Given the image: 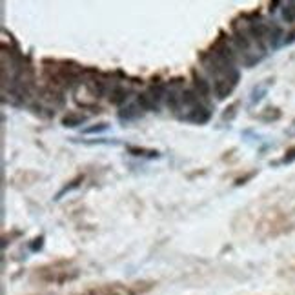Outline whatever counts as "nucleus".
<instances>
[{
    "mask_svg": "<svg viewBox=\"0 0 295 295\" xmlns=\"http://www.w3.org/2000/svg\"><path fill=\"white\" fill-rule=\"evenodd\" d=\"M81 274V270L75 266L71 261H55L51 264L41 266L35 270L33 279L44 284H66L69 281H75Z\"/></svg>",
    "mask_w": 295,
    "mask_h": 295,
    "instance_id": "f257e3e1",
    "label": "nucleus"
},
{
    "mask_svg": "<svg viewBox=\"0 0 295 295\" xmlns=\"http://www.w3.org/2000/svg\"><path fill=\"white\" fill-rule=\"evenodd\" d=\"M144 290L141 286H127V284H121V282H113V284L93 286V288H89L77 295H139Z\"/></svg>",
    "mask_w": 295,
    "mask_h": 295,
    "instance_id": "f03ea898",
    "label": "nucleus"
},
{
    "mask_svg": "<svg viewBox=\"0 0 295 295\" xmlns=\"http://www.w3.org/2000/svg\"><path fill=\"white\" fill-rule=\"evenodd\" d=\"M239 71L233 69L232 73L224 75L221 79H215V84H213V89H215V95H217V99H226L232 91L235 89V86L239 84Z\"/></svg>",
    "mask_w": 295,
    "mask_h": 295,
    "instance_id": "7ed1b4c3",
    "label": "nucleus"
},
{
    "mask_svg": "<svg viewBox=\"0 0 295 295\" xmlns=\"http://www.w3.org/2000/svg\"><path fill=\"white\" fill-rule=\"evenodd\" d=\"M181 119L186 122H193V124H206V122L211 119V109L199 104V106H195L193 109H190V113L182 115Z\"/></svg>",
    "mask_w": 295,
    "mask_h": 295,
    "instance_id": "20e7f679",
    "label": "nucleus"
},
{
    "mask_svg": "<svg viewBox=\"0 0 295 295\" xmlns=\"http://www.w3.org/2000/svg\"><path fill=\"white\" fill-rule=\"evenodd\" d=\"M142 117V111L139 109L137 104H127L124 106L119 111V121L121 122H131V121H137V119H141Z\"/></svg>",
    "mask_w": 295,
    "mask_h": 295,
    "instance_id": "39448f33",
    "label": "nucleus"
},
{
    "mask_svg": "<svg viewBox=\"0 0 295 295\" xmlns=\"http://www.w3.org/2000/svg\"><path fill=\"white\" fill-rule=\"evenodd\" d=\"M86 115L84 113H79V111H69V113H66L64 117H62V126L64 127H77L81 126L82 122H86Z\"/></svg>",
    "mask_w": 295,
    "mask_h": 295,
    "instance_id": "423d86ee",
    "label": "nucleus"
},
{
    "mask_svg": "<svg viewBox=\"0 0 295 295\" xmlns=\"http://www.w3.org/2000/svg\"><path fill=\"white\" fill-rule=\"evenodd\" d=\"M137 102H139L141 109H146V111H157V109H159V102L155 101L153 95H149L148 91L146 93H139Z\"/></svg>",
    "mask_w": 295,
    "mask_h": 295,
    "instance_id": "0eeeda50",
    "label": "nucleus"
},
{
    "mask_svg": "<svg viewBox=\"0 0 295 295\" xmlns=\"http://www.w3.org/2000/svg\"><path fill=\"white\" fill-rule=\"evenodd\" d=\"M127 151L135 157H146V159H159L161 153L157 149H148V148H139V146H127Z\"/></svg>",
    "mask_w": 295,
    "mask_h": 295,
    "instance_id": "6e6552de",
    "label": "nucleus"
},
{
    "mask_svg": "<svg viewBox=\"0 0 295 295\" xmlns=\"http://www.w3.org/2000/svg\"><path fill=\"white\" fill-rule=\"evenodd\" d=\"M126 99H127V89H124L121 86L113 87L111 93H109V102L115 104V106H121L122 102H126Z\"/></svg>",
    "mask_w": 295,
    "mask_h": 295,
    "instance_id": "1a4fd4ad",
    "label": "nucleus"
},
{
    "mask_svg": "<svg viewBox=\"0 0 295 295\" xmlns=\"http://www.w3.org/2000/svg\"><path fill=\"white\" fill-rule=\"evenodd\" d=\"M82 181H84V175H79V177H75L73 181H69V184H66V186H64V188H62L61 191H59V193L55 195V201H61V199H62V197H64L66 193H69V191L77 190V188H79V186L82 184Z\"/></svg>",
    "mask_w": 295,
    "mask_h": 295,
    "instance_id": "9d476101",
    "label": "nucleus"
},
{
    "mask_svg": "<svg viewBox=\"0 0 295 295\" xmlns=\"http://www.w3.org/2000/svg\"><path fill=\"white\" fill-rule=\"evenodd\" d=\"M270 84H272V81L264 82V84H259V86L253 87V93H252V104H255V102H259L266 95V91H268Z\"/></svg>",
    "mask_w": 295,
    "mask_h": 295,
    "instance_id": "9b49d317",
    "label": "nucleus"
},
{
    "mask_svg": "<svg viewBox=\"0 0 295 295\" xmlns=\"http://www.w3.org/2000/svg\"><path fill=\"white\" fill-rule=\"evenodd\" d=\"M195 75V87H197V91H199V95H202V97H208L210 95V82L208 81H204L202 77H197V73Z\"/></svg>",
    "mask_w": 295,
    "mask_h": 295,
    "instance_id": "f8f14e48",
    "label": "nucleus"
},
{
    "mask_svg": "<svg viewBox=\"0 0 295 295\" xmlns=\"http://www.w3.org/2000/svg\"><path fill=\"white\" fill-rule=\"evenodd\" d=\"M109 129V124L107 122H99V124H93V126H87L82 129L84 135H91V133H102V131H107Z\"/></svg>",
    "mask_w": 295,
    "mask_h": 295,
    "instance_id": "ddd939ff",
    "label": "nucleus"
},
{
    "mask_svg": "<svg viewBox=\"0 0 295 295\" xmlns=\"http://www.w3.org/2000/svg\"><path fill=\"white\" fill-rule=\"evenodd\" d=\"M279 117H281V111H279L277 107H266V109H264V113L261 115V119L262 121H266V122L277 121Z\"/></svg>",
    "mask_w": 295,
    "mask_h": 295,
    "instance_id": "4468645a",
    "label": "nucleus"
},
{
    "mask_svg": "<svg viewBox=\"0 0 295 295\" xmlns=\"http://www.w3.org/2000/svg\"><path fill=\"white\" fill-rule=\"evenodd\" d=\"M282 19L286 22H295V4L290 2L286 6L282 7Z\"/></svg>",
    "mask_w": 295,
    "mask_h": 295,
    "instance_id": "2eb2a0df",
    "label": "nucleus"
},
{
    "mask_svg": "<svg viewBox=\"0 0 295 295\" xmlns=\"http://www.w3.org/2000/svg\"><path fill=\"white\" fill-rule=\"evenodd\" d=\"M239 104H241V102H233L232 106L226 107V111L222 113V121H224V122H226V121H228V122L232 121L235 115H237V107H239Z\"/></svg>",
    "mask_w": 295,
    "mask_h": 295,
    "instance_id": "dca6fc26",
    "label": "nucleus"
},
{
    "mask_svg": "<svg viewBox=\"0 0 295 295\" xmlns=\"http://www.w3.org/2000/svg\"><path fill=\"white\" fill-rule=\"evenodd\" d=\"M295 161V148H290L288 151H286V155L282 157V164H290V162Z\"/></svg>",
    "mask_w": 295,
    "mask_h": 295,
    "instance_id": "f3484780",
    "label": "nucleus"
},
{
    "mask_svg": "<svg viewBox=\"0 0 295 295\" xmlns=\"http://www.w3.org/2000/svg\"><path fill=\"white\" fill-rule=\"evenodd\" d=\"M253 175H255V171H252V173H248V175H246V177H241V179H237V181H235V186H241V184H246V181H248V179H252Z\"/></svg>",
    "mask_w": 295,
    "mask_h": 295,
    "instance_id": "a211bd4d",
    "label": "nucleus"
},
{
    "mask_svg": "<svg viewBox=\"0 0 295 295\" xmlns=\"http://www.w3.org/2000/svg\"><path fill=\"white\" fill-rule=\"evenodd\" d=\"M292 42H295V29L290 31V33L286 35V39H284V44H292Z\"/></svg>",
    "mask_w": 295,
    "mask_h": 295,
    "instance_id": "6ab92c4d",
    "label": "nucleus"
}]
</instances>
